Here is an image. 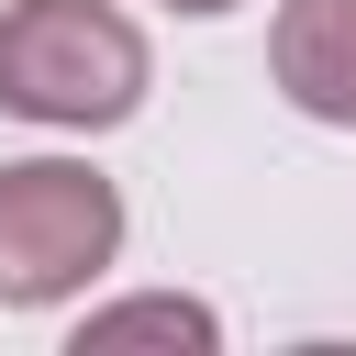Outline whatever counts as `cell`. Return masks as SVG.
Wrapping results in <instances>:
<instances>
[{
	"label": "cell",
	"instance_id": "cell-1",
	"mask_svg": "<svg viewBox=\"0 0 356 356\" xmlns=\"http://www.w3.org/2000/svg\"><path fill=\"white\" fill-rule=\"evenodd\" d=\"M156 89V44L122 0H0V111L33 134H122Z\"/></svg>",
	"mask_w": 356,
	"mask_h": 356
},
{
	"label": "cell",
	"instance_id": "cell-2",
	"mask_svg": "<svg viewBox=\"0 0 356 356\" xmlns=\"http://www.w3.org/2000/svg\"><path fill=\"white\" fill-rule=\"evenodd\" d=\"M122 267V189L89 156H0V312H56Z\"/></svg>",
	"mask_w": 356,
	"mask_h": 356
},
{
	"label": "cell",
	"instance_id": "cell-3",
	"mask_svg": "<svg viewBox=\"0 0 356 356\" xmlns=\"http://www.w3.org/2000/svg\"><path fill=\"white\" fill-rule=\"evenodd\" d=\"M267 78L300 122L356 134V0H278L267 11Z\"/></svg>",
	"mask_w": 356,
	"mask_h": 356
},
{
	"label": "cell",
	"instance_id": "cell-4",
	"mask_svg": "<svg viewBox=\"0 0 356 356\" xmlns=\"http://www.w3.org/2000/svg\"><path fill=\"white\" fill-rule=\"evenodd\" d=\"M67 345H78V356H122V345H189V356H211V345H222V312L189 300V289H134V300L78 312Z\"/></svg>",
	"mask_w": 356,
	"mask_h": 356
},
{
	"label": "cell",
	"instance_id": "cell-5",
	"mask_svg": "<svg viewBox=\"0 0 356 356\" xmlns=\"http://www.w3.org/2000/svg\"><path fill=\"white\" fill-rule=\"evenodd\" d=\"M178 22H222V11H245V0H167Z\"/></svg>",
	"mask_w": 356,
	"mask_h": 356
}]
</instances>
